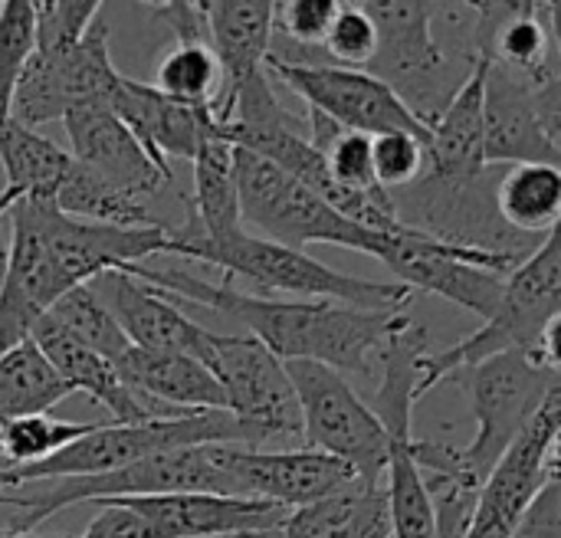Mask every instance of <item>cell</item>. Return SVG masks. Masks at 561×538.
<instances>
[{
	"mask_svg": "<svg viewBox=\"0 0 561 538\" xmlns=\"http://www.w3.org/2000/svg\"><path fill=\"white\" fill-rule=\"evenodd\" d=\"M122 273L154 286L168 299L194 302L243 322L250 339L270 348L279 362H319L342 375L375 378V355H381L388 335L401 325L404 312H371L335 302H299L240 293L230 283H210L187 270L168 266H122Z\"/></svg>",
	"mask_w": 561,
	"mask_h": 538,
	"instance_id": "obj_1",
	"label": "cell"
},
{
	"mask_svg": "<svg viewBox=\"0 0 561 538\" xmlns=\"http://www.w3.org/2000/svg\"><path fill=\"white\" fill-rule=\"evenodd\" d=\"M559 319H561V243L552 230L536 253H529L503 286L496 312L467 335L463 342L431 352L421 365L417 398L431 388L450 381L457 371L480 365L503 352H526L549 368H559Z\"/></svg>",
	"mask_w": 561,
	"mask_h": 538,
	"instance_id": "obj_2",
	"label": "cell"
},
{
	"mask_svg": "<svg viewBox=\"0 0 561 538\" xmlns=\"http://www.w3.org/2000/svg\"><path fill=\"white\" fill-rule=\"evenodd\" d=\"M161 256H181V260L220 266L227 270L224 283H233L240 276L263 293L299 296V302H335V306L371 309V312L381 309L404 312L417 296L401 283H375V279L339 273L319 263L316 256H309L306 250H289L263 237H250L247 230L230 240H204V237H184L168 230Z\"/></svg>",
	"mask_w": 561,
	"mask_h": 538,
	"instance_id": "obj_3",
	"label": "cell"
},
{
	"mask_svg": "<svg viewBox=\"0 0 561 538\" xmlns=\"http://www.w3.org/2000/svg\"><path fill=\"white\" fill-rule=\"evenodd\" d=\"M233 171H237V191H240V220L263 233V240L306 250L309 243H329L342 250H355L365 256L381 260L391 266L398 253L417 240V230H408L401 237L378 233L368 227L352 224L339 210H332L325 201H319L312 191L286 178L279 168L263 161L253 151L233 148Z\"/></svg>",
	"mask_w": 561,
	"mask_h": 538,
	"instance_id": "obj_4",
	"label": "cell"
},
{
	"mask_svg": "<svg viewBox=\"0 0 561 538\" xmlns=\"http://www.w3.org/2000/svg\"><path fill=\"white\" fill-rule=\"evenodd\" d=\"M217 444L207 447H181L141 457L122 470L102 477H72V480H46L16 490H0V506L16 510V519L7 533H33L56 513L79 503L102 500H131V496H171V493H214L237 496L230 477L220 470L214 457Z\"/></svg>",
	"mask_w": 561,
	"mask_h": 538,
	"instance_id": "obj_5",
	"label": "cell"
},
{
	"mask_svg": "<svg viewBox=\"0 0 561 538\" xmlns=\"http://www.w3.org/2000/svg\"><path fill=\"white\" fill-rule=\"evenodd\" d=\"M207 444H237V447H260L263 440L237 421L230 411H201L171 421H148L135 427L118 424H92V431L62 450L26 463V467H0V490H16L46 480H72V477H102L122 470L141 457L181 447H207Z\"/></svg>",
	"mask_w": 561,
	"mask_h": 538,
	"instance_id": "obj_6",
	"label": "cell"
},
{
	"mask_svg": "<svg viewBox=\"0 0 561 538\" xmlns=\"http://www.w3.org/2000/svg\"><path fill=\"white\" fill-rule=\"evenodd\" d=\"M450 381L467 388L477 417V437L457 450L460 473L483 490L486 477L496 470L546 398L561 388L559 368H549L526 352H503L457 371Z\"/></svg>",
	"mask_w": 561,
	"mask_h": 538,
	"instance_id": "obj_7",
	"label": "cell"
},
{
	"mask_svg": "<svg viewBox=\"0 0 561 538\" xmlns=\"http://www.w3.org/2000/svg\"><path fill=\"white\" fill-rule=\"evenodd\" d=\"M302 421L306 450L329 454L355 470L362 487H385L388 437L375 411L342 371L319 362H283Z\"/></svg>",
	"mask_w": 561,
	"mask_h": 538,
	"instance_id": "obj_8",
	"label": "cell"
},
{
	"mask_svg": "<svg viewBox=\"0 0 561 538\" xmlns=\"http://www.w3.org/2000/svg\"><path fill=\"white\" fill-rule=\"evenodd\" d=\"M362 7L378 30V49L368 66L375 69L371 76L388 82L424 125H434L444 105L463 85V79H454L450 59L431 30L440 3L378 0Z\"/></svg>",
	"mask_w": 561,
	"mask_h": 538,
	"instance_id": "obj_9",
	"label": "cell"
},
{
	"mask_svg": "<svg viewBox=\"0 0 561 538\" xmlns=\"http://www.w3.org/2000/svg\"><path fill=\"white\" fill-rule=\"evenodd\" d=\"M194 358L210 371L227 398V411L243 421L263 444L273 437H299V404L286 365L250 335L204 329Z\"/></svg>",
	"mask_w": 561,
	"mask_h": 538,
	"instance_id": "obj_10",
	"label": "cell"
},
{
	"mask_svg": "<svg viewBox=\"0 0 561 538\" xmlns=\"http://www.w3.org/2000/svg\"><path fill=\"white\" fill-rule=\"evenodd\" d=\"M263 72L289 85L309 108L322 112L345 131L388 135L404 131L431 151V125H424L404 99L365 69H345L335 62H286L276 56L263 59Z\"/></svg>",
	"mask_w": 561,
	"mask_h": 538,
	"instance_id": "obj_11",
	"label": "cell"
},
{
	"mask_svg": "<svg viewBox=\"0 0 561 538\" xmlns=\"http://www.w3.org/2000/svg\"><path fill=\"white\" fill-rule=\"evenodd\" d=\"M561 79L533 85L486 59L483 82V161L561 164Z\"/></svg>",
	"mask_w": 561,
	"mask_h": 538,
	"instance_id": "obj_12",
	"label": "cell"
},
{
	"mask_svg": "<svg viewBox=\"0 0 561 538\" xmlns=\"http://www.w3.org/2000/svg\"><path fill=\"white\" fill-rule=\"evenodd\" d=\"M118 79L122 72L108 53V23L95 20L85 36L62 53L33 49L16 82L10 118L26 128L62 122L66 112L82 102H108Z\"/></svg>",
	"mask_w": 561,
	"mask_h": 538,
	"instance_id": "obj_13",
	"label": "cell"
},
{
	"mask_svg": "<svg viewBox=\"0 0 561 538\" xmlns=\"http://www.w3.org/2000/svg\"><path fill=\"white\" fill-rule=\"evenodd\" d=\"M561 394L552 391L496 470L486 477L467 538H513L536 493L559 477Z\"/></svg>",
	"mask_w": 561,
	"mask_h": 538,
	"instance_id": "obj_14",
	"label": "cell"
},
{
	"mask_svg": "<svg viewBox=\"0 0 561 538\" xmlns=\"http://www.w3.org/2000/svg\"><path fill=\"white\" fill-rule=\"evenodd\" d=\"M214 457L230 477L237 496L279 506L286 513L339 496L358 483L355 470L319 450H279L263 454L253 447L217 444Z\"/></svg>",
	"mask_w": 561,
	"mask_h": 538,
	"instance_id": "obj_15",
	"label": "cell"
},
{
	"mask_svg": "<svg viewBox=\"0 0 561 538\" xmlns=\"http://www.w3.org/2000/svg\"><path fill=\"white\" fill-rule=\"evenodd\" d=\"M108 108L118 115V122L135 135V141L145 148V154L168 174L171 158L194 161L204 145L220 138V122L214 108H194V105H178L164 99L154 85L135 82V79H118L115 92L108 95Z\"/></svg>",
	"mask_w": 561,
	"mask_h": 538,
	"instance_id": "obj_16",
	"label": "cell"
},
{
	"mask_svg": "<svg viewBox=\"0 0 561 538\" xmlns=\"http://www.w3.org/2000/svg\"><path fill=\"white\" fill-rule=\"evenodd\" d=\"M30 342L39 348V355L49 362V368L72 388V394L76 391L89 394L92 404L105 408L112 414V424H118V427H135V424H148V421L184 417L181 411L161 408V404L148 401L141 391H135L112 362H105L102 355H95L92 348H85L79 339H72L49 316H43L30 329Z\"/></svg>",
	"mask_w": 561,
	"mask_h": 538,
	"instance_id": "obj_17",
	"label": "cell"
},
{
	"mask_svg": "<svg viewBox=\"0 0 561 538\" xmlns=\"http://www.w3.org/2000/svg\"><path fill=\"white\" fill-rule=\"evenodd\" d=\"M477 53L493 66L542 85L559 79V26L556 3H473Z\"/></svg>",
	"mask_w": 561,
	"mask_h": 538,
	"instance_id": "obj_18",
	"label": "cell"
},
{
	"mask_svg": "<svg viewBox=\"0 0 561 538\" xmlns=\"http://www.w3.org/2000/svg\"><path fill=\"white\" fill-rule=\"evenodd\" d=\"M62 128L69 135L72 161L92 168L105 181L118 184L135 197H151L164 184H174L135 141V135L118 122L108 102H82L66 112Z\"/></svg>",
	"mask_w": 561,
	"mask_h": 538,
	"instance_id": "obj_19",
	"label": "cell"
},
{
	"mask_svg": "<svg viewBox=\"0 0 561 538\" xmlns=\"http://www.w3.org/2000/svg\"><path fill=\"white\" fill-rule=\"evenodd\" d=\"M207 46L220 66V95L214 115L224 125L237 92L263 72V59L273 53V3L270 0H201Z\"/></svg>",
	"mask_w": 561,
	"mask_h": 538,
	"instance_id": "obj_20",
	"label": "cell"
},
{
	"mask_svg": "<svg viewBox=\"0 0 561 538\" xmlns=\"http://www.w3.org/2000/svg\"><path fill=\"white\" fill-rule=\"evenodd\" d=\"M158 538H214L240 533H273L286 523V510L214 493H171V496H131L125 500Z\"/></svg>",
	"mask_w": 561,
	"mask_h": 538,
	"instance_id": "obj_21",
	"label": "cell"
},
{
	"mask_svg": "<svg viewBox=\"0 0 561 538\" xmlns=\"http://www.w3.org/2000/svg\"><path fill=\"white\" fill-rule=\"evenodd\" d=\"M89 289L108 309V316L115 319V325L122 329V335L135 348L178 352V355L194 358V348H197V339H201L204 325L187 319L154 286L135 279V276H128L122 270H108V273L95 276L89 283Z\"/></svg>",
	"mask_w": 561,
	"mask_h": 538,
	"instance_id": "obj_22",
	"label": "cell"
},
{
	"mask_svg": "<svg viewBox=\"0 0 561 538\" xmlns=\"http://www.w3.org/2000/svg\"><path fill=\"white\" fill-rule=\"evenodd\" d=\"M483 82L486 59L477 56L470 76L431 125V151L424 174L444 181H470L490 168L483 161Z\"/></svg>",
	"mask_w": 561,
	"mask_h": 538,
	"instance_id": "obj_23",
	"label": "cell"
},
{
	"mask_svg": "<svg viewBox=\"0 0 561 538\" xmlns=\"http://www.w3.org/2000/svg\"><path fill=\"white\" fill-rule=\"evenodd\" d=\"M122 378L141 391L148 401L181 411V414H201V411H227V398L220 385L210 378V371L178 352H145L128 348V355L118 362Z\"/></svg>",
	"mask_w": 561,
	"mask_h": 538,
	"instance_id": "obj_24",
	"label": "cell"
},
{
	"mask_svg": "<svg viewBox=\"0 0 561 538\" xmlns=\"http://www.w3.org/2000/svg\"><path fill=\"white\" fill-rule=\"evenodd\" d=\"M191 164H194V201H187V224L171 230L204 240H230L243 233L233 145L217 138L204 145Z\"/></svg>",
	"mask_w": 561,
	"mask_h": 538,
	"instance_id": "obj_25",
	"label": "cell"
},
{
	"mask_svg": "<svg viewBox=\"0 0 561 538\" xmlns=\"http://www.w3.org/2000/svg\"><path fill=\"white\" fill-rule=\"evenodd\" d=\"M283 538H391L385 487H362L293 510L279 526Z\"/></svg>",
	"mask_w": 561,
	"mask_h": 538,
	"instance_id": "obj_26",
	"label": "cell"
},
{
	"mask_svg": "<svg viewBox=\"0 0 561 538\" xmlns=\"http://www.w3.org/2000/svg\"><path fill=\"white\" fill-rule=\"evenodd\" d=\"M496 214L523 237H549L559 230L561 171L552 164H510L496 178Z\"/></svg>",
	"mask_w": 561,
	"mask_h": 538,
	"instance_id": "obj_27",
	"label": "cell"
},
{
	"mask_svg": "<svg viewBox=\"0 0 561 538\" xmlns=\"http://www.w3.org/2000/svg\"><path fill=\"white\" fill-rule=\"evenodd\" d=\"M56 210L72 217V220H85V224H102V227H122V230H141V227H168L164 220H158L145 197H135L128 191H122L118 184L105 181L102 174H95L92 168L72 161L56 197H53Z\"/></svg>",
	"mask_w": 561,
	"mask_h": 538,
	"instance_id": "obj_28",
	"label": "cell"
},
{
	"mask_svg": "<svg viewBox=\"0 0 561 538\" xmlns=\"http://www.w3.org/2000/svg\"><path fill=\"white\" fill-rule=\"evenodd\" d=\"M0 164L7 174V191L26 201H53L72 154L36 128L7 118L0 122Z\"/></svg>",
	"mask_w": 561,
	"mask_h": 538,
	"instance_id": "obj_29",
	"label": "cell"
},
{
	"mask_svg": "<svg viewBox=\"0 0 561 538\" xmlns=\"http://www.w3.org/2000/svg\"><path fill=\"white\" fill-rule=\"evenodd\" d=\"M69 394L72 388L49 368L30 339L0 358V427L20 417L49 414Z\"/></svg>",
	"mask_w": 561,
	"mask_h": 538,
	"instance_id": "obj_30",
	"label": "cell"
},
{
	"mask_svg": "<svg viewBox=\"0 0 561 538\" xmlns=\"http://www.w3.org/2000/svg\"><path fill=\"white\" fill-rule=\"evenodd\" d=\"M220 66L207 43H178L161 62L154 76V89L178 102L194 108H214L220 95Z\"/></svg>",
	"mask_w": 561,
	"mask_h": 538,
	"instance_id": "obj_31",
	"label": "cell"
},
{
	"mask_svg": "<svg viewBox=\"0 0 561 538\" xmlns=\"http://www.w3.org/2000/svg\"><path fill=\"white\" fill-rule=\"evenodd\" d=\"M46 316L56 319L72 339H79L85 348H92L95 355H102L115 368H118V362L131 348V342L122 335V329L115 325V319L108 316V309L92 296L89 286L69 289L62 299H56V306Z\"/></svg>",
	"mask_w": 561,
	"mask_h": 538,
	"instance_id": "obj_32",
	"label": "cell"
},
{
	"mask_svg": "<svg viewBox=\"0 0 561 538\" xmlns=\"http://www.w3.org/2000/svg\"><path fill=\"white\" fill-rule=\"evenodd\" d=\"M92 424H72V421H56L49 414L36 417H20L7 427H0V460L3 467H26L36 463L66 444L85 437Z\"/></svg>",
	"mask_w": 561,
	"mask_h": 538,
	"instance_id": "obj_33",
	"label": "cell"
},
{
	"mask_svg": "<svg viewBox=\"0 0 561 538\" xmlns=\"http://www.w3.org/2000/svg\"><path fill=\"white\" fill-rule=\"evenodd\" d=\"M33 49H36L33 0L0 3V122L10 118V102Z\"/></svg>",
	"mask_w": 561,
	"mask_h": 538,
	"instance_id": "obj_34",
	"label": "cell"
},
{
	"mask_svg": "<svg viewBox=\"0 0 561 538\" xmlns=\"http://www.w3.org/2000/svg\"><path fill=\"white\" fill-rule=\"evenodd\" d=\"M99 0H39L33 3L36 53H62L76 46L99 20Z\"/></svg>",
	"mask_w": 561,
	"mask_h": 538,
	"instance_id": "obj_35",
	"label": "cell"
},
{
	"mask_svg": "<svg viewBox=\"0 0 561 538\" xmlns=\"http://www.w3.org/2000/svg\"><path fill=\"white\" fill-rule=\"evenodd\" d=\"M371 168H375V181L381 191H388V194L404 191L424 178L427 148L404 131L375 135L371 138Z\"/></svg>",
	"mask_w": 561,
	"mask_h": 538,
	"instance_id": "obj_36",
	"label": "cell"
},
{
	"mask_svg": "<svg viewBox=\"0 0 561 538\" xmlns=\"http://www.w3.org/2000/svg\"><path fill=\"white\" fill-rule=\"evenodd\" d=\"M322 46L329 49L335 66L368 69L375 59V49H378V30H375L368 10L362 3H342Z\"/></svg>",
	"mask_w": 561,
	"mask_h": 538,
	"instance_id": "obj_37",
	"label": "cell"
},
{
	"mask_svg": "<svg viewBox=\"0 0 561 538\" xmlns=\"http://www.w3.org/2000/svg\"><path fill=\"white\" fill-rule=\"evenodd\" d=\"M339 7V0H283L273 3V26L299 46H322Z\"/></svg>",
	"mask_w": 561,
	"mask_h": 538,
	"instance_id": "obj_38",
	"label": "cell"
},
{
	"mask_svg": "<svg viewBox=\"0 0 561 538\" xmlns=\"http://www.w3.org/2000/svg\"><path fill=\"white\" fill-rule=\"evenodd\" d=\"M325 161L339 184H345L352 191H381L375 181V168H371V138L368 135L342 131L329 145Z\"/></svg>",
	"mask_w": 561,
	"mask_h": 538,
	"instance_id": "obj_39",
	"label": "cell"
},
{
	"mask_svg": "<svg viewBox=\"0 0 561 538\" xmlns=\"http://www.w3.org/2000/svg\"><path fill=\"white\" fill-rule=\"evenodd\" d=\"M95 506V519L79 538H158V533L125 500H102Z\"/></svg>",
	"mask_w": 561,
	"mask_h": 538,
	"instance_id": "obj_40",
	"label": "cell"
},
{
	"mask_svg": "<svg viewBox=\"0 0 561 538\" xmlns=\"http://www.w3.org/2000/svg\"><path fill=\"white\" fill-rule=\"evenodd\" d=\"M561 487L559 477H552L539 493L536 500L529 503V510L523 513L519 526L513 538H561Z\"/></svg>",
	"mask_w": 561,
	"mask_h": 538,
	"instance_id": "obj_41",
	"label": "cell"
},
{
	"mask_svg": "<svg viewBox=\"0 0 561 538\" xmlns=\"http://www.w3.org/2000/svg\"><path fill=\"white\" fill-rule=\"evenodd\" d=\"M3 214H0V283H3V273H7V253H10V247H7V237H3Z\"/></svg>",
	"mask_w": 561,
	"mask_h": 538,
	"instance_id": "obj_42",
	"label": "cell"
},
{
	"mask_svg": "<svg viewBox=\"0 0 561 538\" xmlns=\"http://www.w3.org/2000/svg\"><path fill=\"white\" fill-rule=\"evenodd\" d=\"M16 201H20V194H13V191H7V187H3V191H0V214H7Z\"/></svg>",
	"mask_w": 561,
	"mask_h": 538,
	"instance_id": "obj_43",
	"label": "cell"
},
{
	"mask_svg": "<svg viewBox=\"0 0 561 538\" xmlns=\"http://www.w3.org/2000/svg\"><path fill=\"white\" fill-rule=\"evenodd\" d=\"M0 538H72V536H36V533H3Z\"/></svg>",
	"mask_w": 561,
	"mask_h": 538,
	"instance_id": "obj_44",
	"label": "cell"
}]
</instances>
